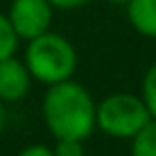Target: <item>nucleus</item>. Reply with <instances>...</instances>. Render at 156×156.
I'll use <instances>...</instances> for the list:
<instances>
[{"instance_id": "nucleus-13", "label": "nucleus", "mask_w": 156, "mask_h": 156, "mask_svg": "<svg viewBox=\"0 0 156 156\" xmlns=\"http://www.w3.org/2000/svg\"><path fill=\"white\" fill-rule=\"evenodd\" d=\"M5 118H7L5 115V102L0 100V133H2V129H5Z\"/></svg>"}, {"instance_id": "nucleus-6", "label": "nucleus", "mask_w": 156, "mask_h": 156, "mask_svg": "<svg viewBox=\"0 0 156 156\" xmlns=\"http://www.w3.org/2000/svg\"><path fill=\"white\" fill-rule=\"evenodd\" d=\"M127 18L138 34L156 39V0H129Z\"/></svg>"}, {"instance_id": "nucleus-1", "label": "nucleus", "mask_w": 156, "mask_h": 156, "mask_svg": "<svg viewBox=\"0 0 156 156\" xmlns=\"http://www.w3.org/2000/svg\"><path fill=\"white\" fill-rule=\"evenodd\" d=\"M41 113L48 131L57 140H86L98 129V104L75 79L48 86Z\"/></svg>"}, {"instance_id": "nucleus-7", "label": "nucleus", "mask_w": 156, "mask_h": 156, "mask_svg": "<svg viewBox=\"0 0 156 156\" xmlns=\"http://www.w3.org/2000/svg\"><path fill=\"white\" fill-rule=\"evenodd\" d=\"M131 156H156V120L154 118L131 138Z\"/></svg>"}, {"instance_id": "nucleus-10", "label": "nucleus", "mask_w": 156, "mask_h": 156, "mask_svg": "<svg viewBox=\"0 0 156 156\" xmlns=\"http://www.w3.org/2000/svg\"><path fill=\"white\" fill-rule=\"evenodd\" d=\"M52 152L55 156H86L84 140H57Z\"/></svg>"}, {"instance_id": "nucleus-2", "label": "nucleus", "mask_w": 156, "mask_h": 156, "mask_svg": "<svg viewBox=\"0 0 156 156\" xmlns=\"http://www.w3.org/2000/svg\"><path fill=\"white\" fill-rule=\"evenodd\" d=\"M23 61L27 63L36 82L52 86L73 79L77 70V50L66 36L57 34V32H45V34L27 41Z\"/></svg>"}, {"instance_id": "nucleus-4", "label": "nucleus", "mask_w": 156, "mask_h": 156, "mask_svg": "<svg viewBox=\"0 0 156 156\" xmlns=\"http://www.w3.org/2000/svg\"><path fill=\"white\" fill-rule=\"evenodd\" d=\"M55 7L50 0H12L9 2V23L16 30L18 39L32 41L50 32Z\"/></svg>"}, {"instance_id": "nucleus-8", "label": "nucleus", "mask_w": 156, "mask_h": 156, "mask_svg": "<svg viewBox=\"0 0 156 156\" xmlns=\"http://www.w3.org/2000/svg\"><path fill=\"white\" fill-rule=\"evenodd\" d=\"M18 41L20 39H18V34H16V30L12 27V23H9V16L0 12V61L16 55Z\"/></svg>"}, {"instance_id": "nucleus-9", "label": "nucleus", "mask_w": 156, "mask_h": 156, "mask_svg": "<svg viewBox=\"0 0 156 156\" xmlns=\"http://www.w3.org/2000/svg\"><path fill=\"white\" fill-rule=\"evenodd\" d=\"M140 98L145 100L149 113H152V118L156 120V61L143 75V93H140Z\"/></svg>"}, {"instance_id": "nucleus-14", "label": "nucleus", "mask_w": 156, "mask_h": 156, "mask_svg": "<svg viewBox=\"0 0 156 156\" xmlns=\"http://www.w3.org/2000/svg\"><path fill=\"white\" fill-rule=\"evenodd\" d=\"M106 2H111V5H127L129 0H106Z\"/></svg>"}, {"instance_id": "nucleus-12", "label": "nucleus", "mask_w": 156, "mask_h": 156, "mask_svg": "<svg viewBox=\"0 0 156 156\" xmlns=\"http://www.w3.org/2000/svg\"><path fill=\"white\" fill-rule=\"evenodd\" d=\"M86 2H88V0H50V5L55 9H79V7H84Z\"/></svg>"}, {"instance_id": "nucleus-3", "label": "nucleus", "mask_w": 156, "mask_h": 156, "mask_svg": "<svg viewBox=\"0 0 156 156\" xmlns=\"http://www.w3.org/2000/svg\"><path fill=\"white\" fill-rule=\"evenodd\" d=\"M149 120L152 113L140 95L111 93L98 102V129L111 138L131 140Z\"/></svg>"}, {"instance_id": "nucleus-5", "label": "nucleus", "mask_w": 156, "mask_h": 156, "mask_svg": "<svg viewBox=\"0 0 156 156\" xmlns=\"http://www.w3.org/2000/svg\"><path fill=\"white\" fill-rule=\"evenodd\" d=\"M32 73L23 59H2L0 61V100L7 102H20L32 88Z\"/></svg>"}, {"instance_id": "nucleus-11", "label": "nucleus", "mask_w": 156, "mask_h": 156, "mask_svg": "<svg viewBox=\"0 0 156 156\" xmlns=\"http://www.w3.org/2000/svg\"><path fill=\"white\" fill-rule=\"evenodd\" d=\"M16 156H55V152H52V147H48V145H27V147L20 149Z\"/></svg>"}]
</instances>
